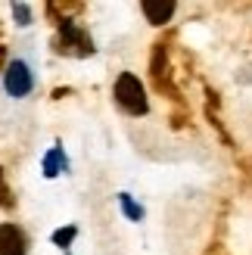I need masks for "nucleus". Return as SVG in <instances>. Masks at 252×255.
<instances>
[{
  "mask_svg": "<svg viewBox=\"0 0 252 255\" xmlns=\"http://www.w3.org/2000/svg\"><path fill=\"white\" fill-rule=\"evenodd\" d=\"M116 100H119V106L125 112H131V116H146V94H143V84L137 81V75L131 72H122L119 75V81H116Z\"/></svg>",
  "mask_w": 252,
  "mask_h": 255,
  "instance_id": "nucleus-1",
  "label": "nucleus"
},
{
  "mask_svg": "<svg viewBox=\"0 0 252 255\" xmlns=\"http://www.w3.org/2000/svg\"><path fill=\"white\" fill-rule=\"evenodd\" d=\"M59 53H69V56H91L94 53V44H91V37H87L75 22L69 19H62L59 25Z\"/></svg>",
  "mask_w": 252,
  "mask_h": 255,
  "instance_id": "nucleus-2",
  "label": "nucleus"
},
{
  "mask_svg": "<svg viewBox=\"0 0 252 255\" xmlns=\"http://www.w3.org/2000/svg\"><path fill=\"white\" fill-rule=\"evenodd\" d=\"M3 87H6L9 97H28L31 87H34V75H31V69L25 66L22 59H12L9 66H6V72H3Z\"/></svg>",
  "mask_w": 252,
  "mask_h": 255,
  "instance_id": "nucleus-3",
  "label": "nucleus"
},
{
  "mask_svg": "<svg viewBox=\"0 0 252 255\" xmlns=\"http://www.w3.org/2000/svg\"><path fill=\"white\" fill-rule=\"evenodd\" d=\"M28 240L16 224H0V255H25Z\"/></svg>",
  "mask_w": 252,
  "mask_h": 255,
  "instance_id": "nucleus-4",
  "label": "nucleus"
},
{
  "mask_svg": "<svg viewBox=\"0 0 252 255\" xmlns=\"http://www.w3.org/2000/svg\"><path fill=\"white\" fill-rule=\"evenodd\" d=\"M140 9H143L146 22H153V25H165V22L174 16L178 3H174V0H143Z\"/></svg>",
  "mask_w": 252,
  "mask_h": 255,
  "instance_id": "nucleus-5",
  "label": "nucleus"
},
{
  "mask_svg": "<svg viewBox=\"0 0 252 255\" xmlns=\"http://www.w3.org/2000/svg\"><path fill=\"white\" fill-rule=\"evenodd\" d=\"M41 165H44V174H47V177H59L62 171L69 168V159H66V152H62V146H53V149L44 156Z\"/></svg>",
  "mask_w": 252,
  "mask_h": 255,
  "instance_id": "nucleus-6",
  "label": "nucleus"
},
{
  "mask_svg": "<svg viewBox=\"0 0 252 255\" xmlns=\"http://www.w3.org/2000/svg\"><path fill=\"white\" fill-rule=\"evenodd\" d=\"M119 206H122V212H125V218H128V221H143V209L137 206L128 193H119Z\"/></svg>",
  "mask_w": 252,
  "mask_h": 255,
  "instance_id": "nucleus-7",
  "label": "nucleus"
},
{
  "mask_svg": "<svg viewBox=\"0 0 252 255\" xmlns=\"http://www.w3.org/2000/svg\"><path fill=\"white\" fill-rule=\"evenodd\" d=\"M75 234H78V231H75V227H66V231H56L53 234V243L62 249V246H69L72 243V240H75Z\"/></svg>",
  "mask_w": 252,
  "mask_h": 255,
  "instance_id": "nucleus-8",
  "label": "nucleus"
},
{
  "mask_svg": "<svg viewBox=\"0 0 252 255\" xmlns=\"http://www.w3.org/2000/svg\"><path fill=\"white\" fill-rule=\"evenodd\" d=\"M12 16L19 19V25H28V22H31V9H28V3H12Z\"/></svg>",
  "mask_w": 252,
  "mask_h": 255,
  "instance_id": "nucleus-9",
  "label": "nucleus"
},
{
  "mask_svg": "<svg viewBox=\"0 0 252 255\" xmlns=\"http://www.w3.org/2000/svg\"><path fill=\"white\" fill-rule=\"evenodd\" d=\"M6 206H12V196H9V187L3 181V171H0V209H6Z\"/></svg>",
  "mask_w": 252,
  "mask_h": 255,
  "instance_id": "nucleus-10",
  "label": "nucleus"
}]
</instances>
